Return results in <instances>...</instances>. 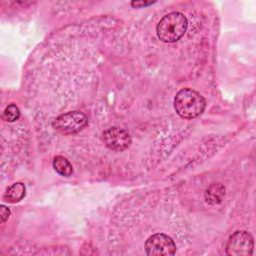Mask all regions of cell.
<instances>
[{"label":"cell","instance_id":"6da1fadb","mask_svg":"<svg viewBox=\"0 0 256 256\" xmlns=\"http://www.w3.org/2000/svg\"><path fill=\"white\" fill-rule=\"evenodd\" d=\"M206 102L197 91L184 88L175 96L174 107L179 116L186 119H192L201 115L205 109Z\"/></svg>","mask_w":256,"mask_h":256},{"label":"cell","instance_id":"7a4b0ae2","mask_svg":"<svg viewBox=\"0 0 256 256\" xmlns=\"http://www.w3.org/2000/svg\"><path fill=\"white\" fill-rule=\"evenodd\" d=\"M187 26V18L182 13L174 11L159 21L156 28L157 36L162 42L174 43L185 34Z\"/></svg>","mask_w":256,"mask_h":256},{"label":"cell","instance_id":"3957f363","mask_svg":"<svg viewBox=\"0 0 256 256\" xmlns=\"http://www.w3.org/2000/svg\"><path fill=\"white\" fill-rule=\"evenodd\" d=\"M88 124L87 116L80 111H72L61 114L53 122V128L63 135L76 134Z\"/></svg>","mask_w":256,"mask_h":256},{"label":"cell","instance_id":"277c9868","mask_svg":"<svg viewBox=\"0 0 256 256\" xmlns=\"http://www.w3.org/2000/svg\"><path fill=\"white\" fill-rule=\"evenodd\" d=\"M145 252L149 256H168L174 255L176 245L171 237L164 233H155L145 242Z\"/></svg>","mask_w":256,"mask_h":256},{"label":"cell","instance_id":"5b68a950","mask_svg":"<svg viewBox=\"0 0 256 256\" xmlns=\"http://www.w3.org/2000/svg\"><path fill=\"white\" fill-rule=\"evenodd\" d=\"M254 248L252 235L247 231H236L226 245V254L230 256L251 255Z\"/></svg>","mask_w":256,"mask_h":256},{"label":"cell","instance_id":"8992f818","mask_svg":"<svg viewBox=\"0 0 256 256\" xmlns=\"http://www.w3.org/2000/svg\"><path fill=\"white\" fill-rule=\"evenodd\" d=\"M102 139L106 147L115 152H122L131 144V137L128 132L119 127H111L105 130Z\"/></svg>","mask_w":256,"mask_h":256},{"label":"cell","instance_id":"52a82bcc","mask_svg":"<svg viewBox=\"0 0 256 256\" xmlns=\"http://www.w3.org/2000/svg\"><path fill=\"white\" fill-rule=\"evenodd\" d=\"M224 196H225V188L220 183L211 184L207 188V190L205 191V194H204L205 201L211 205L221 203Z\"/></svg>","mask_w":256,"mask_h":256},{"label":"cell","instance_id":"ba28073f","mask_svg":"<svg viewBox=\"0 0 256 256\" xmlns=\"http://www.w3.org/2000/svg\"><path fill=\"white\" fill-rule=\"evenodd\" d=\"M25 192H26V188L22 182L14 183L7 188L4 194V200L8 203L19 202L24 198Z\"/></svg>","mask_w":256,"mask_h":256},{"label":"cell","instance_id":"9c48e42d","mask_svg":"<svg viewBox=\"0 0 256 256\" xmlns=\"http://www.w3.org/2000/svg\"><path fill=\"white\" fill-rule=\"evenodd\" d=\"M53 168L59 175L64 177H69L73 172V168L70 162L65 157L60 155L54 157Z\"/></svg>","mask_w":256,"mask_h":256},{"label":"cell","instance_id":"30bf717a","mask_svg":"<svg viewBox=\"0 0 256 256\" xmlns=\"http://www.w3.org/2000/svg\"><path fill=\"white\" fill-rule=\"evenodd\" d=\"M19 117H20V110L15 104L8 105L2 113V119L6 122H14L18 120Z\"/></svg>","mask_w":256,"mask_h":256},{"label":"cell","instance_id":"8fae6325","mask_svg":"<svg viewBox=\"0 0 256 256\" xmlns=\"http://www.w3.org/2000/svg\"><path fill=\"white\" fill-rule=\"evenodd\" d=\"M10 216V210L4 206V205H1L0 206V218H1V223H4L8 217Z\"/></svg>","mask_w":256,"mask_h":256},{"label":"cell","instance_id":"7c38bea8","mask_svg":"<svg viewBox=\"0 0 256 256\" xmlns=\"http://www.w3.org/2000/svg\"><path fill=\"white\" fill-rule=\"evenodd\" d=\"M155 3V1H133L131 2V6L134 7V8H138V7H145V6H148L150 4H153Z\"/></svg>","mask_w":256,"mask_h":256}]
</instances>
